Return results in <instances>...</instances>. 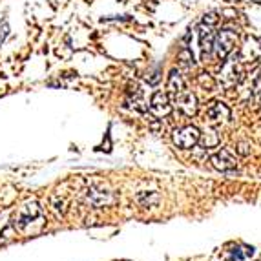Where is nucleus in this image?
Wrapping results in <instances>:
<instances>
[{"instance_id": "1", "label": "nucleus", "mask_w": 261, "mask_h": 261, "mask_svg": "<svg viewBox=\"0 0 261 261\" xmlns=\"http://www.w3.org/2000/svg\"><path fill=\"white\" fill-rule=\"evenodd\" d=\"M42 218V208L37 201H28L20 208L15 212V216L11 218V225H13L15 230L24 232L28 226H31L35 221Z\"/></svg>"}, {"instance_id": "2", "label": "nucleus", "mask_w": 261, "mask_h": 261, "mask_svg": "<svg viewBox=\"0 0 261 261\" xmlns=\"http://www.w3.org/2000/svg\"><path fill=\"white\" fill-rule=\"evenodd\" d=\"M241 75H243V70H241L240 55H232L230 53V55L223 61L221 71H219V83L225 88H230L240 83Z\"/></svg>"}, {"instance_id": "3", "label": "nucleus", "mask_w": 261, "mask_h": 261, "mask_svg": "<svg viewBox=\"0 0 261 261\" xmlns=\"http://www.w3.org/2000/svg\"><path fill=\"white\" fill-rule=\"evenodd\" d=\"M236 42H238V33H236L234 30H230V28H225V30L219 31L218 35H216V39H214L212 51L216 53V57H218L219 61H225L226 57L234 51Z\"/></svg>"}, {"instance_id": "4", "label": "nucleus", "mask_w": 261, "mask_h": 261, "mask_svg": "<svg viewBox=\"0 0 261 261\" xmlns=\"http://www.w3.org/2000/svg\"><path fill=\"white\" fill-rule=\"evenodd\" d=\"M115 194L112 190H108L102 185H92L86 190V203L93 208H102V206H112L115 205Z\"/></svg>"}, {"instance_id": "5", "label": "nucleus", "mask_w": 261, "mask_h": 261, "mask_svg": "<svg viewBox=\"0 0 261 261\" xmlns=\"http://www.w3.org/2000/svg\"><path fill=\"white\" fill-rule=\"evenodd\" d=\"M199 135H201L199 128L188 124V126H181V128H177V130H174L172 139H174V143H175L177 148L190 150L199 143Z\"/></svg>"}, {"instance_id": "6", "label": "nucleus", "mask_w": 261, "mask_h": 261, "mask_svg": "<svg viewBox=\"0 0 261 261\" xmlns=\"http://www.w3.org/2000/svg\"><path fill=\"white\" fill-rule=\"evenodd\" d=\"M210 163H212L214 168L221 170V172H230V170H236V166H238L236 155L226 148L218 150V152L210 157Z\"/></svg>"}, {"instance_id": "7", "label": "nucleus", "mask_w": 261, "mask_h": 261, "mask_svg": "<svg viewBox=\"0 0 261 261\" xmlns=\"http://www.w3.org/2000/svg\"><path fill=\"white\" fill-rule=\"evenodd\" d=\"M150 112H152L153 117H166L170 112H172V100H170L168 93L166 92H155L150 100Z\"/></svg>"}, {"instance_id": "8", "label": "nucleus", "mask_w": 261, "mask_h": 261, "mask_svg": "<svg viewBox=\"0 0 261 261\" xmlns=\"http://www.w3.org/2000/svg\"><path fill=\"white\" fill-rule=\"evenodd\" d=\"M205 117L212 124H218V122H226L230 119V108L225 105V102H219V100H214L210 102L208 108H206Z\"/></svg>"}, {"instance_id": "9", "label": "nucleus", "mask_w": 261, "mask_h": 261, "mask_svg": "<svg viewBox=\"0 0 261 261\" xmlns=\"http://www.w3.org/2000/svg\"><path fill=\"white\" fill-rule=\"evenodd\" d=\"M174 105L177 106L185 115H196V112H197V99H196V95L192 92H188V90L175 93Z\"/></svg>"}, {"instance_id": "10", "label": "nucleus", "mask_w": 261, "mask_h": 261, "mask_svg": "<svg viewBox=\"0 0 261 261\" xmlns=\"http://www.w3.org/2000/svg\"><path fill=\"white\" fill-rule=\"evenodd\" d=\"M214 39H216V33H214V26L201 22L199 24V46L203 57H208L214 49Z\"/></svg>"}, {"instance_id": "11", "label": "nucleus", "mask_w": 261, "mask_h": 261, "mask_svg": "<svg viewBox=\"0 0 261 261\" xmlns=\"http://www.w3.org/2000/svg\"><path fill=\"white\" fill-rule=\"evenodd\" d=\"M183 90H187V83H185L183 75L179 73L177 70H172L168 75V93L175 95V93L183 92Z\"/></svg>"}, {"instance_id": "12", "label": "nucleus", "mask_w": 261, "mask_h": 261, "mask_svg": "<svg viewBox=\"0 0 261 261\" xmlns=\"http://www.w3.org/2000/svg\"><path fill=\"white\" fill-rule=\"evenodd\" d=\"M197 144H201V148H205V150L216 148V146L219 144V137L214 130H206L205 134L199 135V143Z\"/></svg>"}, {"instance_id": "13", "label": "nucleus", "mask_w": 261, "mask_h": 261, "mask_svg": "<svg viewBox=\"0 0 261 261\" xmlns=\"http://www.w3.org/2000/svg\"><path fill=\"white\" fill-rule=\"evenodd\" d=\"M68 205H70V199H68L64 194H61V192L51 197V208L55 210L57 214H61V216H64V214H66Z\"/></svg>"}, {"instance_id": "14", "label": "nucleus", "mask_w": 261, "mask_h": 261, "mask_svg": "<svg viewBox=\"0 0 261 261\" xmlns=\"http://www.w3.org/2000/svg\"><path fill=\"white\" fill-rule=\"evenodd\" d=\"M13 225H11V219H8V216H2L0 214V243H4L11 238V232H13Z\"/></svg>"}, {"instance_id": "15", "label": "nucleus", "mask_w": 261, "mask_h": 261, "mask_svg": "<svg viewBox=\"0 0 261 261\" xmlns=\"http://www.w3.org/2000/svg\"><path fill=\"white\" fill-rule=\"evenodd\" d=\"M179 64H181V68H185V70H190L192 66H194V53H192V49L188 48V46H185L181 51H179Z\"/></svg>"}, {"instance_id": "16", "label": "nucleus", "mask_w": 261, "mask_h": 261, "mask_svg": "<svg viewBox=\"0 0 261 261\" xmlns=\"http://www.w3.org/2000/svg\"><path fill=\"white\" fill-rule=\"evenodd\" d=\"M232 256L236 257V259H248V257L254 256V248L252 247H247V245H240V247H236L234 250H232Z\"/></svg>"}, {"instance_id": "17", "label": "nucleus", "mask_w": 261, "mask_h": 261, "mask_svg": "<svg viewBox=\"0 0 261 261\" xmlns=\"http://www.w3.org/2000/svg\"><path fill=\"white\" fill-rule=\"evenodd\" d=\"M203 22H205V24H210V26H216V22H218V13H216V11L206 13L205 17H203Z\"/></svg>"}]
</instances>
